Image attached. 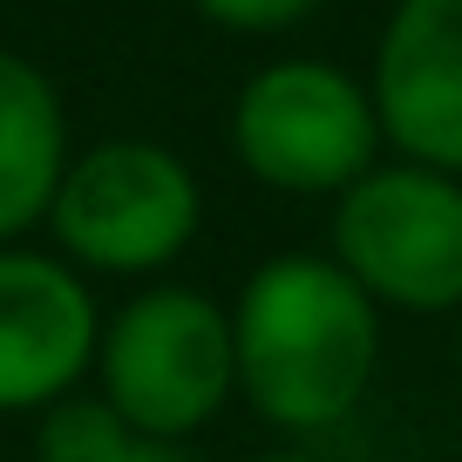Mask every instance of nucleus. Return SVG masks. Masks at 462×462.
Returning <instances> with one entry per match:
<instances>
[{
  "instance_id": "1",
  "label": "nucleus",
  "mask_w": 462,
  "mask_h": 462,
  "mask_svg": "<svg viewBox=\"0 0 462 462\" xmlns=\"http://www.w3.org/2000/svg\"><path fill=\"white\" fill-rule=\"evenodd\" d=\"M231 340H238L245 402L292 435H319L354 415L381 354L367 286L346 265L306 259V252H286L252 273L231 313Z\"/></svg>"
},
{
  "instance_id": "2",
  "label": "nucleus",
  "mask_w": 462,
  "mask_h": 462,
  "mask_svg": "<svg viewBox=\"0 0 462 462\" xmlns=\"http://www.w3.org/2000/svg\"><path fill=\"white\" fill-rule=\"evenodd\" d=\"M238 388L231 319L204 292L157 286L102 333V402L150 442H184Z\"/></svg>"
},
{
  "instance_id": "3",
  "label": "nucleus",
  "mask_w": 462,
  "mask_h": 462,
  "mask_svg": "<svg viewBox=\"0 0 462 462\" xmlns=\"http://www.w3.org/2000/svg\"><path fill=\"white\" fill-rule=\"evenodd\" d=\"M381 109L327 61H273L245 82L231 143L252 177L279 190H354L374 171Z\"/></svg>"
},
{
  "instance_id": "4",
  "label": "nucleus",
  "mask_w": 462,
  "mask_h": 462,
  "mask_svg": "<svg viewBox=\"0 0 462 462\" xmlns=\"http://www.w3.org/2000/svg\"><path fill=\"white\" fill-rule=\"evenodd\" d=\"M333 252L367 300L408 313L462 306V184L421 163L367 171L333 211Z\"/></svg>"
},
{
  "instance_id": "5",
  "label": "nucleus",
  "mask_w": 462,
  "mask_h": 462,
  "mask_svg": "<svg viewBox=\"0 0 462 462\" xmlns=\"http://www.w3.org/2000/svg\"><path fill=\"white\" fill-rule=\"evenodd\" d=\"M48 225L96 273H157L198 231V184L163 143H96L69 163Z\"/></svg>"
},
{
  "instance_id": "6",
  "label": "nucleus",
  "mask_w": 462,
  "mask_h": 462,
  "mask_svg": "<svg viewBox=\"0 0 462 462\" xmlns=\"http://www.w3.org/2000/svg\"><path fill=\"white\" fill-rule=\"evenodd\" d=\"M381 136L421 171H462V0H402L374 61Z\"/></svg>"
},
{
  "instance_id": "7",
  "label": "nucleus",
  "mask_w": 462,
  "mask_h": 462,
  "mask_svg": "<svg viewBox=\"0 0 462 462\" xmlns=\"http://www.w3.org/2000/svg\"><path fill=\"white\" fill-rule=\"evenodd\" d=\"M102 354L96 300L42 252H0V408H48Z\"/></svg>"
},
{
  "instance_id": "8",
  "label": "nucleus",
  "mask_w": 462,
  "mask_h": 462,
  "mask_svg": "<svg viewBox=\"0 0 462 462\" xmlns=\"http://www.w3.org/2000/svg\"><path fill=\"white\" fill-rule=\"evenodd\" d=\"M61 177H69V123L55 88L34 61L0 48V238L55 211Z\"/></svg>"
},
{
  "instance_id": "9",
  "label": "nucleus",
  "mask_w": 462,
  "mask_h": 462,
  "mask_svg": "<svg viewBox=\"0 0 462 462\" xmlns=\"http://www.w3.org/2000/svg\"><path fill=\"white\" fill-rule=\"evenodd\" d=\"M42 462H190L177 442H150L109 402H55L42 421Z\"/></svg>"
},
{
  "instance_id": "10",
  "label": "nucleus",
  "mask_w": 462,
  "mask_h": 462,
  "mask_svg": "<svg viewBox=\"0 0 462 462\" xmlns=\"http://www.w3.org/2000/svg\"><path fill=\"white\" fill-rule=\"evenodd\" d=\"M198 14H211L217 28H245V34H273V28H292L319 7V0H190Z\"/></svg>"
},
{
  "instance_id": "11",
  "label": "nucleus",
  "mask_w": 462,
  "mask_h": 462,
  "mask_svg": "<svg viewBox=\"0 0 462 462\" xmlns=\"http://www.w3.org/2000/svg\"><path fill=\"white\" fill-rule=\"evenodd\" d=\"M259 462H313V456H259Z\"/></svg>"
},
{
  "instance_id": "12",
  "label": "nucleus",
  "mask_w": 462,
  "mask_h": 462,
  "mask_svg": "<svg viewBox=\"0 0 462 462\" xmlns=\"http://www.w3.org/2000/svg\"><path fill=\"white\" fill-rule=\"evenodd\" d=\"M456 346H462V327H456Z\"/></svg>"
}]
</instances>
